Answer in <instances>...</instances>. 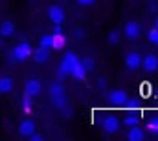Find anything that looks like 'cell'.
I'll return each mask as SVG.
<instances>
[{
  "label": "cell",
  "mask_w": 158,
  "mask_h": 141,
  "mask_svg": "<svg viewBox=\"0 0 158 141\" xmlns=\"http://www.w3.org/2000/svg\"><path fill=\"white\" fill-rule=\"evenodd\" d=\"M30 57H31V46H30V42H20L11 51V61H26Z\"/></svg>",
  "instance_id": "obj_1"
},
{
  "label": "cell",
  "mask_w": 158,
  "mask_h": 141,
  "mask_svg": "<svg viewBox=\"0 0 158 141\" xmlns=\"http://www.w3.org/2000/svg\"><path fill=\"white\" fill-rule=\"evenodd\" d=\"M50 95L53 97V103L59 106V108H64V105H66V97H64V88H63V84L53 83V84L50 86Z\"/></svg>",
  "instance_id": "obj_2"
},
{
  "label": "cell",
  "mask_w": 158,
  "mask_h": 141,
  "mask_svg": "<svg viewBox=\"0 0 158 141\" xmlns=\"http://www.w3.org/2000/svg\"><path fill=\"white\" fill-rule=\"evenodd\" d=\"M76 62H77V57H76L74 53H66L64 59H63V62H61L59 73H61V75H72V70H74Z\"/></svg>",
  "instance_id": "obj_3"
},
{
  "label": "cell",
  "mask_w": 158,
  "mask_h": 141,
  "mask_svg": "<svg viewBox=\"0 0 158 141\" xmlns=\"http://www.w3.org/2000/svg\"><path fill=\"white\" fill-rule=\"evenodd\" d=\"M127 101H129V97H127V94L123 90H114V92L109 94V103L114 106H125Z\"/></svg>",
  "instance_id": "obj_4"
},
{
  "label": "cell",
  "mask_w": 158,
  "mask_h": 141,
  "mask_svg": "<svg viewBox=\"0 0 158 141\" xmlns=\"http://www.w3.org/2000/svg\"><path fill=\"white\" fill-rule=\"evenodd\" d=\"M118 128H119V119L118 117L107 115V117L103 119V130H105L107 134H114V132H118Z\"/></svg>",
  "instance_id": "obj_5"
},
{
  "label": "cell",
  "mask_w": 158,
  "mask_h": 141,
  "mask_svg": "<svg viewBox=\"0 0 158 141\" xmlns=\"http://www.w3.org/2000/svg\"><path fill=\"white\" fill-rule=\"evenodd\" d=\"M50 20L57 26V24H63V20H64V11H63V7L61 6H52L50 7Z\"/></svg>",
  "instance_id": "obj_6"
},
{
  "label": "cell",
  "mask_w": 158,
  "mask_h": 141,
  "mask_svg": "<svg viewBox=\"0 0 158 141\" xmlns=\"http://www.w3.org/2000/svg\"><path fill=\"white\" fill-rule=\"evenodd\" d=\"M125 64L129 70H138L142 66V57L136 53V51H131L127 57H125Z\"/></svg>",
  "instance_id": "obj_7"
},
{
  "label": "cell",
  "mask_w": 158,
  "mask_h": 141,
  "mask_svg": "<svg viewBox=\"0 0 158 141\" xmlns=\"http://www.w3.org/2000/svg\"><path fill=\"white\" fill-rule=\"evenodd\" d=\"M142 33V28L138 22H127L125 24V37L127 38H138Z\"/></svg>",
  "instance_id": "obj_8"
},
{
  "label": "cell",
  "mask_w": 158,
  "mask_h": 141,
  "mask_svg": "<svg viewBox=\"0 0 158 141\" xmlns=\"http://www.w3.org/2000/svg\"><path fill=\"white\" fill-rule=\"evenodd\" d=\"M31 132H35V123H33L31 119H24V121L20 123V127H19V134H20L22 138H28Z\"/></svg>",
  "instance_id": "obj_9"
},
{
  "label": "cell",
  "mask_w": 158,
  "mask_h": 141,
  "mask_svg": "<svg viewBox=\"0 0 158 141\" xmlns=\"http://www.w3.org/2000/svg\"><path fill=\"white\" fill-rule=\"evenodd\" d=\"M142 66H143V70L145 71H155L158 70V57L156 55H147L143 61H142Z\"/></svg>",
  "instance_id": "obj_10"
},
{
  "label": "cell",
  "mask_w": 158,
  "mask_h": 141,
  "mask_svg": "<svg viewBox=\"0 0 158 141\" xmlns=\"http://www.w3.org/2000/svg\"><path fill=\"white\" fill-rule=\"evenodd\" d=\"M40 83L37 79H31V81H28V84H26V95H30V97H33V95H37L40 92Z\"/></svg>",
  "instance_id": "obj_11"
},
{
  "label": "cell",
  "mask_w": 158,
  "mask_h": 141,
  "mask_svg": "<svg viewBox=\"0 0 158 141\" xmlns=\"http://www.w3.org/2000/svg\"><path fill=\"white\" fill-rule=\"evenodd\" d=\"M64 44H66V38H64V35H61V31H55L52 35V48L53 50H63Z\"/></svg>",
  "instance_id": "obj_12"
},
{
  "label": "cell",
  "mask_w": 158,
  "mask_h": 141,
  "mask_svg": "<svg viewBox=\"0 0 158 141\" xmlns=\"http://www.w3.org/2000/svg\"><path fill=\"white\" fill-rule=\"evenodd\" d=\"M13 33H15V24H13V22L6 20V22L0 24V35L2 37H11Z\"/></svg>",
  "instance_id": "obj_13"
},
{
  "label": "cell",
  "mask_w": 158,
  "mask_h": 141,
  "mask_svg": "<svg viewBox=\"0 0 158 141\" xmlns=\"http://www.w3.org/2000/svg\"><path fill=\"white\" fill-rule=\"evenodd\" d=\"M127 139H131V141L143 139V130H142V128H138V125H136L134 128H131V130L127 132Z\"/></svg>",
  "instance_id": "obj_14"
},
{
  "label": "cell",
  "mask_w": 158,
  "mask_h": 141,
  "mask_svg": "<svg viewBox=\"0 0 158 141\" xmlns=\"http://www.w3.org/2000/svg\"><path fill=\"white\" fill-rule=\"evenodd\" d=\"M13 90V81L9 77H0V94H9Z\"/></svg>",
  "instance_id": "obj_15"
},
{
  "label": "cell",
  "mask_w": 158,
  "mask_h": 141,
  "mask_svg": "<svg viewBox=\"0 0 158 141\" xmlns=\"http://www.w3.org/2000/svg\"><path fill=\"white\" fill-rule=\"evenodd\" d=\"M50 53V50H46V48H39L37 51H35V62H46L48 61V55Z\"/></svg>",
  "instance_id": "obj_16"
},
{
  "label": "cell",
  "mask_w": 158,
  "mask_h": 141,
  "mask_svg": "<svg viewBox=\"0 0 158 141\" xmlns=\"http://www.w3.org/2000/svg\"><path fill=\"white\" fill-rule=\"evenodd\" d=\"M72 75L74 77H77V79H85V75H86V71H85V68L81 66V62H76V66H74V70H72Z\"/></svg>",
  "instance_id": "obj_17"
},
{
  "label": "cell",
  "mask_w": 158,
  "mask_h": 141,
  "mask_svg": "<svg viewBox=\"0 0 158 141\" xmlns=\"http://www.w3.org/2000/svg\"><path fill=\"white\" fill-rule=\"evenodd\" d=\"M79 62H81V66L85 68V71H86V73L94 68V61H92L90 57H86V59H83V61H79Z\"/></svg>",
  "instance_id": "obj_18"
},
{
  "label": "cell",
  "mask_w": 158,
  "mask_h": 141,
  "mask_svg": "<svg viewBox=\"0 0 158 141\" xmlns=\"http://www.w3.org/2000/svg\"><path fill=\"white\" fill-rule=\"evenodd\" d=\"M147 128H149L153 134H158V115H155V117L147 123Z\"/></svg>",
  "instance_id": "obj_19"
},
{
  "label": "cell",
  "mask_w": 158,
  "mask_h": 141,
  "mask_svg": "<svg viewBox=\"0 0 158 141\" xmlns=\"http://www.w3.org/2000/svg\"><path fill=\"white\" fill-rule=\"evenodd\" d=\"M40 48H46V50L52 48V35H44L40 38Z\"/></svg>",
  "instance_id": "obj_20"
},
{
  "label": "cell",
  "mask_w": 158,
  "mask_h": 141,
  "mask_svg": "<svg viewBox=\"0 0 158 141\" xmlns=\"http://www.w3.org/2000/svg\"><path fill=\"white\" fill-rule=\"evenodd\" d=\"M149 38H151V42L158 44V28H153V30L149 31Z\"/></svg>",
  "instance_id": "obj_21"
},
{
  "label": "cell",
  "mask_w": 158,
  "mask_h": 141,
  "mask_svg": "<svg viewBox=\"0 0 158 141\" xmlns=\"http://www.w3.org/2000/svg\"><path fill=\"white\" fill-rule=\"evenodd\" d=\"M109 42H110V44H118L119 42V33L118 31H112V33L109 35Z\"/></svg>",
  "instance_id": "obj_22"
},
{
  "label": "cell",
  "mask_w": 158,
  "mask_h": 141,
  "mask_svg": "<svg viewBox=\"0 0 158 141\" xmlns=\"http://www.w3.org/2000/svg\"><path fill=\"white\" fill-rule=\"evenodd\" d=\"M125 125H138V117L136 115H129L125 119Z\"/></svg>",
  "instance_id": "obj_23"
},
{
  "label": "cell",
  "mask_w": 158,
  "mask_h": 141,
  "mask_svg": "<svg viewBox=\"0 0 158 141\" xmlns=\"http://www.w3.org/2000/svg\"><path fill=\"white\" fill-rule=\"evenodd\" d=\"M28 138H30L31 141H40V139H42V136H40V134H35V132H31Z\"/></svg>",
  "instance_id": "obj_24"
},
{
  "label": "cell",
  "mask_w": 158,
  "mask_h": 141,
  "mask_svg": "<svg viewBox=\"0 0 158 141\" xmlns=\"http://www.w3.org/2000/svg\"><path fill=\"white\" fill-rule=\"evenodd\" d=\"M96 0H77L79 6H90V4H94Z\"/></svg>",
  "instance_id": "obj_25"
},
{
  "label": "cell",
  "mask_w": 158,
  "mask_h": 141,
  "mask_svg": "<svg viewBox=\"0 0 158 141\" xmlns=\"http://www.w3.org/2000/svg\"><path fill=\"white\" fill-rule=\"evenodd\" d=\"M76 37H83V31L81 30H76Z\"/></svg>",
  "instance_id": "obj_26"
},
{
  "label": "cell",
  "mask_w": 158,
  "mask_h": 141,
  "mask_svg": "<svg viewBox=\"0 0 158 141\" xmlns=\"http://www.w3.org/2000/svg\"><path fill=\"white\" fill-rule=\"evenodd\" d=\"M155 28H158V18H156V22H155Z\"/></svg>",
  "instance_id": "obj_27"
},
{
  "label": "cell",
  "mask_w": 158,
  "mask_h": 141,
  "mask_svg": "<svg viewBox=\"0 0 158 141\" xmlns=\"http://www.w3.org/2000/svg\"><path fill=\"white\" fill-rule=\"evenodd\" d=\"M0 44H2V40H0Z\"/></svg>",
  "instance_id": "obj_28"
}]
</instances>
